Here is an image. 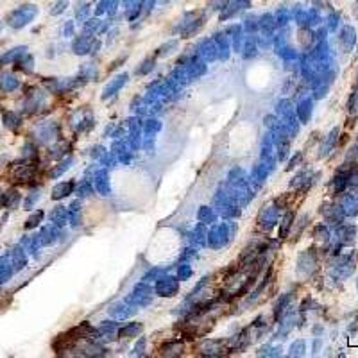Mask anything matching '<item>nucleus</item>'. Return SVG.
Wrapping results in <instances>:
<instances>
[{"label":"nucleus","instance_id":"obj_14","mask_svg":"<svg viewBox=\"0 0 358 358\" xmlns=\"http://www.w3.org/2000/svg\"><path fill=\"white\" fill-rule=\"evenodd\" d=\"M93 188L97 190V192H101L102 196H108L110 193V181H108V174H106V170H101V172L95 174L93 177Z\"/></svg>","mask_w":358,"mask_h":358},{"label":"nucleus","instance_id":"obj_32","mask_svg":"<svg viewBox=\"0 0 358 358\" xmlns=\"http://www.w3.org/2000/svg\"><path fill=\"white\" fill-rule=\"evenodd\" d=\"M301 159H303V154H301V152H298V154H296L294 158L290 159V165H288V169H294V167H298V163L301 161Z\"/></svg>","mask_w":358,"mask_h":358},{"label":"nucleus","instance_id":"obj_8","mask_svg":"<svg viewBox=\"0 0 358 358\" xmlns=\"http://www.w3.org/2000/svg\"><path fill=\"white\" fill-rule=\"evenodd\" d=\"M339 135H340V129L333 127L332 131L324 136V140H322V143H320V147H319V158H326V156H330L335 151L337 145H339Z\"/></svg>","mask_w":358,"mask_h":358},{"label":"nucleus","instance_id":"obj_9","mask_svg":"<svg viewBox=\"0 0 358 358\" xmlns=\"http://www.w3.org/2000/svg\"><path fill=\"white\" fill-rule=\"evenodd\" d=\"M278 206H264L258 215V224H260L264 230H271L276 222H278Z\"/></svg>","mask_w":358,"mask_h":358},{"label":"nucleus","instance_id":"obj_22","mask_svg":"<svg viewBox=\"0 0 358 358\" xmlns=\"http://www.w3.org/2000/svg\"><path fill=\"white\" fill-rule=\"evenodd\" d=\"M215 219H217V215L213 213V211L210 210L208 206H203L199 210V220L203 224H213Z\"/></svg>","mask_w":358,"mask_h":358},{"label":"nucleus","instance_id":"obj_27","mask_svg":"<svg viewBox=\"0 0 358 358\" xmlns=\"http://www.w3.org/2000/svg\"><path fill=\"white\" fill-rule=\"evenodd\" d=\"M72 163H74V158H68L67 161H63L61 163V167H57V169H54L52 172H50V176L52 177H57V176H61V174L64 172V170H68L72 167Z\"/></svg>","mask_w":358,"mask_h":358},{"label":"nucleus","instance_id":"obj_13","mask_svg":"<svg viewBox=\"0 0 358 358\" xmlns=\"http://www.w3.org/2000/svg\"><path fill=\"white\" fill-rule=\"evenodd\" d=\"M74 186H76V183L74 181H61V183H57V185L54 186L50 196H52L54 201H59V199H63V197L74 193Z\"/></svg>","mask_w":358,"mask_h":358},{"label":"nucleus","instance_id":"obj_29","mask_svg":"<svg viewBox=\"0 0 358 358\" xmlns=\"http://www.w3.org/2000/svg\"><path fill=\"white\" fill-rule=\"evenodd\" d=\"M16 86H18V83H16L15 77H6V79L2 81V88H4V90H13V88H16Z\"/></svg>","mask_w":358,"mask_h":358},{"label":"nucleus","instance_id":"obj_12","mask_svg":"<svg viewBox=\"0 0 358 358\" xmlns=\"http://www.w3.org/2000/svg\"><path fill=\"white\" fill-rule=\"evenodd\" d=\"M312 111H313V101L310 97H306L298 104L296 115H298V118L301 120V124H308V120L312 118Z\"/></svg>","mask_w":358,"mask_h":358},{"label":"nucleus","instance_id":"obj_24","mask_svg":"<svg viewBox=\"0 0 358 358\" xmlns=\"http://www.w3.org/2000/svg\"><path fill=\"white\" fill-rule=\"evenodd\" d=\"M9 276H11V267H9L4 258H0V283L8 281Z\"/></svg>","mask_w":358,"mask_h":358},{"label":"nucleus","instance_id":"obj_7","mask_svg":"<svg viewBox=\"0 0 358 358\" xmlns=\"http://www.w3.org/2000/svg\"><path fill=\"white\" fill-rule=\"evenodd\" d=\"M320 213H322V217L326 219V222L333 224V226L344 222V219H346V215H344L340 204H322V206H320Z\"/></svg>","mask_w":358,"mask_h":358},{"label":"nucleus","instance_id":"obj_17","mask_svg":"<svg viewBox=\"0 0 358 358\" xmlns=\"http://www.w3.org/2000/svg\"><path fill=\"white\" fill-rule=\"evenodd\" d=\"M142 330H143V326L140 324V322H129L124 328L118 330V335L125 337V339H129V337H138L140 333H142Z\"/></svg>","mask_w":358,"mask_h":358},{"label":"nucleus","instance_id":"obj_18","mask_svg":"<svg viewBox=\"0 0 358 358\" xmlns=\"http://www.w3.org/2000/svg\"><path fill=\"white\" fill-rule=\"evenodd\" d=\"M181 353H183V342H179V340H169L161 347V354H167V356H174V354H181Z\"/></svg>","mask_w":358,"mask_h":358},{"label":"nucleus","instance_id":"obj_20","mask_svg":"<svg viewBox=\"0 0 358 358\" xmlns=\"http://www.w3.org/2000/svg\"><path fill=\"white\" fill-rule=\"evenodd\" d=\"M313 238H315V240L324 242V244H330V240H332L330 227L324 226V224H319V226H315V227H313Z\"/></svg>","mask_w":358,"mask_h":358},{"label":"nucleus","instance_id":"obj_6","mask_svg":"<svg viewBox=\"0 0 358 358\" xmlns=\"http://www.w3.org/2000/svg\"><path fill=\"white\" fill-rule=\"evenodd\" d=\"M340 208H342L346 217H356L358 215V188H351L349 192L344 193L342 201H340Z\"/></svg>","mask_w":358,"mask_h":358},{"label":"nucleus","instance_id":"obj_16","mask_svg":"<svg viewBox=\"0 0 358 358\" xmlns=\"http://www.w3.org/2000/svg\"><path fill=\"white\" fill-rule=\"evenodd\" d=\"M50 220L56 226H64L68 222V210L64 206H56L50 211Z\"/></svg>","mask_w":358,"mask_h":358},{"label":"nucleus","instance_id":"obj_2","mask_svg":"<svg viewBox=\"0 0 358 358\" xmlns=\"http://www.w3.org/2000/svg\"><path fill=\"white\" fill-rule=\"evenodd\" d=\"M317 269V253L315 249H306L298 258V272L303 276H312Z\"/></svg>","mask_w":358,"mask_h":358},{"label":"nucleus","instance_id":"obj_28","mask_svg":"<svg viewBox=\"0 0 358 358\" xmlns=\"http://www.w3.org/2000/svg\"><path fill=\"white\" fill-rule=\"evenodd\" d=\"M177 276H179V279H183V281H186V279L190 278V276H192V269L188 267V265H181V267H179V272H177Z\"/></svg>","mask_w":358,"mask_h":358},{"label":"nucleus","instance_id":"obj_4","mask_svg":"<svg viewBox=\"0 0 358 358\" xmlns=\"http://www.w3.org/2000/svg\"><path fill=\"white\" fill-rule=\"evenodd\" d=\"M356 226L354 224H346V222H340L335 226V237H337V242L340 245H351L356 238Z\"/></svg>","mask_w":358,"mask_h":358},{"label":"nucleus","instance_id":"obj_3","mask_svg":"<svg viewBox=\"0 0 358 358\" xmlns=\"http://www.w3.org/2000/svg\"><path fill=\"white\" fill-rule=\"evenodd\" d=\"M152 301V288L145 285V281L135 286L133 294L127 298V303H133V306H147Z\"/></svg>","mask_w":358,"mask_h":358},{"label":"nucleus","instance_id":"obj_10","mask_svg":"<svg viewBox=\"0 0 358 358\" xmlns=\"http://www.w3.org/2000/svg\"><path fill=\"white\" fill-rule=\"evenodd\" d=\"M199 351H203V354H210V356H219L227 349L224 340H204L199 346Z\"/></svg>","mask_w":358,"mask_h":358},{"label":"nucleus","instance_id":"obj_30","mask_svg":"<svg viewBox=\"0 0 358 358\" xmlns=\"http://www.w3.org/2000/svg\"><path fill=\"white\" fill-rule=\"evenodd\" d=\"M36 201H40V192H32V196H29V199H27L25 204H23V206H25V210H30V208L34 206V203H36Z\"/></svg>","mask_w":358,"mask_h":358},{"label":"nucleus","instance_id":"obj_23","mask_svg":"<svg viewBox=\"0 0 358 358\" xmlns=\"http://www.w3.org/2000/svg\"><path fill=\"white\" fill-rule=\"evenodd\" d=\"M305 351H306L305 340H298V342H294L290 346V353H288V356H303Z\"/></svg>","mask_w":358,"mask_h":358},{"label":"nucleus","instance_id":"obj_19","mask_svg":"<svg viewBox=\"0 0 358 358\" xmlns=\"http://www.w3.org/2000/svg\"><path fill=\"white\" fill-rule=\"evenodd\" d=\"M292 220H294V211H286L285 217L281 220V226H279V238H286L290 233Z\"/></svg>","mask_w":358,"mask_h":358},{"label":"nucleus","instance_id":"obj_21","mask_svg":"<svg viewBox=\"0 0 358 358\" xmlns=\"http://www.w3.org/2000/svg\"><path fill=\"white\" fill-rule=\"evenodd\" d=\"M347 113H349V117L358 118V91H353L347 101Z\"/></svg>","mask_w":358,"mask_h":358},{"label":"nucleus","instance_id":"obj_33","mask_svg":"<svg viewBox=\"0 0 358 358\" xmlns=\"http://www.w3.org/2000/svg\"><path fill=\"white\" fill-rule=\"evenodd\" d=\"M356 292H358V278H356Z\"/></svg>","mask_w":358,"mask_h":358},{"label":"nucleus","instance_id":"obj_15","mask_svg":"<svg viewBox=\"0 0 358 358\" xmlns=\"http://www.w3.org/2000/svg\"><path fill=\"white\" fill-rule=\"evenodd\" d=\"M356 42V36H354V30L351 27H346L340 34V45H342V52H351Z\"/></svg>","mask_w":358,"mask_h":358},{"label":"nucleus","instance_id":"obj_5","mask_svg":"<svg viewBox=\"0 0 358 358\" xmlns=\"http://www.w3.org/2000/svg\"><path fill=\"white\" fill-rule=\"evenodd\" d=\"M177 288H179V281L172 276H163L156 283V294L163 298H174L177 294Z\"/></svg>","mask_w":358,"mask_h":358},{"label":"nucleus","instance_id":"obj_25","mask_svg":"<svg viewBox=\"0 0 358 358\" xmlns=\"http://www.w3.org/2000/svg\"><path fill=\"white\" fill-rule=\"evenodd\" d=\"M43 220V211H36V213H32L29 217V220H27V224H25V227L27 230H32V227H36L40 222Z\"/></svg>","mask_w":358,"mask_h":358},{"label":"nucleus","instance_id":"obj_11","mask_svg":"<svg viewBox=\"0 0 358 358\" xmlns=\"http://www.w3.org/2000/svg\"><path fill=\"white\" fill-rule=\"evenodd\" d=\"M127 79H129L127 74H120V76L115 77V79L104 88V91H102V99L106 101L108 97H113V95H117V91H120V88L124 86L125 83H127Z\"/></svg>","mask_w":358,"mask_h":358},{"label":"nucleus","instance_id":"obj_26","mask_svg":"<svg viewBox=\"0 0 358 358\" xmlns=\"http://www.w3.org/2000/svg\"><path fill=\"white\" fill-rule=\"evenodd\" d=\"M18 201H20V193L15 192V190L8 192V193H6V197H4V204H6V206H16V204H18Z\"/></svg>","mask_w":358,"mask_h":358},{"label":"nucleus","instance_id":"obj_1","mask_svg":"<svg viewBox=\"0 0 358 358\" xmlns=\"http://www.w3.org/2000/svg\"><path fill=\"white\" fill-rule=\"evenodd\" d=\"M354 272V254H337V260L332 267V276L335 279H347Z\"/></svg>","mask_w":358,"mask_h":358},{"label":"nucleus","instance_id":"obj_31","mask_svg":"<svg viewBox=\"0 0 358 358\" xmlns=\"http://www.w3.org/2000/svg\"><path fill=\"white\" fill-rule=\"evenodd\" d=\"M143 347H145V339H140V344L135 346V353L133 354H143Z\"/></svg>","mask_w":358,"mask_h":358}]
</instances>
